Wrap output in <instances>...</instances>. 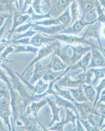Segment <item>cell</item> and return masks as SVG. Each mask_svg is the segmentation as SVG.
<instances>
[{
  "instance_id": "cell-34",
  "label": "cell",
  "mask_w": 105,
  "mask_h": 131,
  "mask_svg": "<svg viewBox=\"0 0 105 131\" xmlns=\"http://www.w3.org/2000/svg\"><path fill=\"white\" fill-rule=\"evenodd\" d=\"M95 7H96L97 21L100 22L102 24H105V10L98 2V0H95Z\"/></svg>"
},
{
  "instance_id": "cell-12",
  "label": "cell",
  "mask_w": 105,
  "mask_h": 131,
  "mask_svg": "<svg viewBox=\"0 0 105 131\" xmlns=\"http://www.w3.org/2000/svg\"><path fill=\"white\" fill-rule=\"evenodd\" d=\"M33 30L42 33L43 34L50 36H56L59 34H63L65 31L64 27L60 24L52 26H43L37 24L33 28Z\"/></svg>"
},
{
  "instance_id": "cell-51",
  "label": "cell",
  "mask_w": 105,
  "mask_h": 131,
  "mask_svg": "<svg viewBox=\"0 0 105 131\" xmlns=\"http://www.w3.org/2000/svg\"><path fill=\"white\" fill-rule=\"evenodd\" d=\"M100 50H101V51H102V52H103V53L105 54V48H104V47H100Z\"/></svg>"
},
{
  "instance_id": "cell-32",
  "label": "cell",
  "mask_w": 105,
  "mask_h": 131,
  "mask_svg": "<svg viewBox=\"0 0 105 131\" xmlns=\"http://www.w3.org/2000/svg\"><path fill=\"white\" fill-rule=\"evenodd\" d=\"M15 51V44L13 43H8L6 47L5 48L3 52H2L0 55V62L4 61L6 62L12 63L13 60H9L7 59V57L10 54L13 53Z\"/></svg>"
},
{
  "instance_id": "cell-38",
  "label": "cell",
  "mask_w": 105,
  "mask_h": 131,
  "mask_svg": "<svg viewBox=\"0 0 105 131\" xmlns=\"http://www.w3.org/2000/svg\"><path fill=\"white\" fill-rule=\"evenodd\" d=\"M65 123L64 119H61L59 121L55 123L54 125L50 127L47 130H54V131H63L65 130Z\"/></svg>"
},
{
  "instance_id": "cell-14",
  "label": "cell",
  "mask_w": 105,
  "mask_h": 131,
  "mask_svg": "<svg viewBox=\"0 0 105 131\" xmlns=\"http://www.w3.org/2000/svg\"><path fill=\"white\" fill-rule=\"evenodd\" d=\"M20 119L23 123V127L25 130L28 131H37L38 129V125H42L38 121L37 117H35L33 115L24 114L22 115L20 117Z\"/></svg>"
},
{
  "instance_id": "cell-37",
  "label": "cell",
  "mask_w": 105,
  "mask_h": 131,
  "mask_svg": "<svg viewBox=\"0 0 105 131\" xmlns=\"http://www.w3.org/2000/svg\"><path fill=\"white\" fill-rule=\"evenodd\" d=\"M12 15H10V16L7 18V20L5 22L4 24L0 28V45L1 43H2V40H3V37L4 36L5 33L6 31L7 28L9 24H12Z\"/></svg>"
},
{
  "instance_id": "cell-50",
  "label": "cell",
  "mask_w": 105,
  "mask_h": 131,
  "mask_svg": "<svg viewBox=\"0 0 105 131\" xmlns=\"http://www.w3.org/2000/svg\"><path fill=\"white\" fill-rule=\"evenodd\" d=\"M104 128H105V119H104V123L102 124V125L101 126V128H100V130H102Z\"/></svg>"
},
{
  "instance_id": "cell-18",
  "label": "cell",
  "mask_w": 105,
  "mask_h": 131,
  "mask_svg": "<svg viewBox=\"0 0 105 131\" xmlns=\"http://www.w3.org/2000/svg\"><path fill=\"white\" fill-rule=\"evenodd\" d=\"M46 104H48V102L45 98H42L38 101L33 100L25 108V113L28 115H33L35 117H37L39 111Z\"/></svg>"
},
{
  "instance_id": "cell-43",
  "label": "cell",
  "mask_w": 105,
  "mask_h": 131,
  "mask_svg": "<svg viewBox=\"0 0 105 131\" xmlns=\"http://www.w3.org/2000/svg\"><path fill=\"white\" fill-rule=\"evenodd\" d=\"M33 2V0H24V5H23V8H22V10L23 12L25 11L27 9H28L30 6L31 5Z\"/></svg>"
},
{
  "instance_id": "cell-47",
  "label": "cell",
  "mask_w": 105,
  "mask_h": 131,
  "mask_svg": "<svg viewBox=\"0 0 105 131\" xmlns=\"http://www.w3.org/2000/svg\"><path fill=\"white\" fill-rule=\"evenodd\" d=\"M101 36H102L103 39H105V24L104 25L101 26Z\"/></svg>"
},
{
  "instance_id": "cell-20",
  "label": "cell",
  "mask_w": 105,
  "mask_h": 131,
  "mask_svg": "<svg viewBox=\"0 0 105 131\" xmlns=\"http://www.w3.org/2000/svg\"><path fill=\"white\" fill-rule=\"evenodd\" d=\"M34 70H33V73L31 75V78H30L29 83L31 85H33L38 81L39 79L43 78V75L45 74L46 72L47 67L46 66H45L44 64H42L41 61L37 62V63L34 64Z\"/></svg>"
},
{
  "instance_id": "cell-28",
  "label": "cell",
  "mask_w": 105,
  "mask_h": 131,
  "mask_svg": "<svg viewBox=\"0 0 105 131\" xmlns=\"http://www.w3.org/2000/svg\"><path fill=\"white\" fill-rule=\"evenodd\" d=\"M39 48L35 47L31 45L23 44H15V51L13 53H22V52H32L37 54Z\"/></svg>"
},
{
  "instance_id": "cell-30",
  "label": "cell",
  "mask_w": 105,
  "mask_h": 131,
  "mask_svg": "<svg viewBox=\"0 0 105 131\" xmlns=\"http://www.w3.org/2000/svg\"><path fill=\"white\" fill-rule=\"evenodd\" d=\"M54 87L56 91L57 95L63 97V98H65V99H67V100H69V101L72 102L73 103L75 102V100L74 99V98H73L72 94H71V92H70V91L68 89H64L63 87H61V86H59L56 83H55Z\"/></svg>"
},
{
  "instance_id": "cell-11",
  "label": "cell",
  "mask_w": 105,
  "mask_h": 131,
  "mask_svg": "<svg viewBox=\"0 0 105 131\" xmlns=\"http://www.w3.org/2000/svg\"><path fill=\"white\" fill-rule=\"evenodd\" d=\"M69 45L70 48L73 51V54H72V55H71V58H70L71 66L76 63L79 60L81 59L85 55V54L90 51L91 49V46H89V45L84 46L82 44L75 45Z\"/></svg>"
},
{
  "instance_id": "cell-23",
  "label": "cell",
  "mask_w": 105,
  "mask_h": 131,
  "mask_svg": "<svg viewBox=\"0 0 105 131\" xmlns=\"http://www.w3.org/2000/svg\"><path fill=\"white\" fill-rule=\"evenodd\" d=\"M71 92V94L74 98L76 102H87L88 100L86 98L84 94V90H83L82 85H80V86L74 88H67ZM89 102V101H88Z\"/></svg>"
},
{
  "instance_id": "cell-40",
  "label": "cell",
  "mask_w": 105,
  "mask_h": 131,
  "mask_svg": "<svg viewBox=\"0 0 105 131\" xmlns=\"http://www.w3.org/2000/svg\"><path fill=\"white\" fill-rule=\"evenodd\" d=\"M35 12L38 15H42V9H43V5H42V0H33L32 4L31 5Z\"/></svg>"
},
{
  "instance_id": "cell-6",
  "label": "cell",
  "mask_w": 105,
  "mask_h": 131,
  "mask_svg": "<svg viewBox=\"0 0 105 131\" xmlns=\"http://www.w3.org/2000/svg\"><path fill=\"white\" fill-rule=\"evenodd\" d=\"M52 37L56 39L57 41H59L62 42L63 43H67L69 45H75L82 44V45H87L91 47H98L95 45H93L92 42L86 39L84 34L82 36L79 37L77 35L59 34L56 35V36H52Z\"/></svg>"
},
{
  "instance_id": "cell-9",
  "label": "cell",
  "mask_w": 105,
  "mask_h": 131,
  "mask_svg": "<svg viewBox=\"0 0 105 131\" xmlns=\"http://www.w3.org/2000/svg\"><path fill=\"white\" fill-rule=\"evenodd\" d=\"M74 104L76 107L79 117L80 118L86 119L90 116L91 115H95L99 116L97 112L96 111V109L93 107V103L87 101L82 102H75Z\"/></svg>"
},
{
  "instance_id": "cell-39",
  "label": "cell",
  "mask_w": 105,
  "mask_h": 131,
  "mask_svg": "<svg viewBox=\"0 0 105 131\" xmlns=\"http://www.w3.org/2000/svg\"><path fill=\"white\" fill-rule=\"evenodd\" d=\"M10 97L8 84L2 80H0V97Z\"/></svg>"
},
{
  "instance_id": "cell-4",
  "label": "cell",
  "mask_w": 105,
  "mask_h": 131,
  "mask_svg": "<svg viewBox=\"0 0 105 131\" xmlns=\"http://www.w3.org/2000/svg\"><path fill=\"white\" fill-rule=\"evenodd\" d=\"M57 44V40L55 41L51 42V43H49L46 44V45H43L41 47H40L38 49V51H37V54H36V56L32 61L28 64V66H27V67L24 69V70L23 71V72L21 74H20V75L23 77L25 73L27 72H28V70L30 68L34 66V64L35 63H37V62L41 61V60L44 59L45 58L47 57L48 56L52 54H53V52H54L55 49H56V47Z\"/></svg>"
},
{
  "instance_id": "cell-31",
  "label": "cell",
  "mask_w": 105,
  "mask_h": 131,
  "mask_svg": "<svg viewBox=\"0 0 105 131\" xmlns=\"http://www.w3.org/2000/svg\"><path fill=\"white\" fill-rule=\"evenodd\" d=\"M91 70L94 74V79L92 85L93 86H96L101 79L105 78V67L95 68H91Z\"/></svg>"
},
{
  "instance_id": "cell-36",
  "label": "cell",
  "mask_w": 105,
  "mask_h": 131,
  "mask_svg": "<svg viewBox=\"0 0 105 131\" xmlns=\"http://www.w3.org/2000/svg\"><path fill=\"white\" fill-rule=\"evenodd\" d=\"M81 123H82L83 126L84 127L85 130L87 131H99V128L98 127H95L91 123L90 121L87 119H84V118L79 117Z\"/></svg>"
},
{
  "instance_id": "cell-46",
  "label": "cell",
  "mask_w": 105,
  "mask_h": 131,
  "mask_svg": "<svg viewBox=\"0 0 105 131\" xmlns=\"http://www.w3.org/2000/svg\"><path fill=\"white\" fill-rule=\"evenodd\" d=\"M7 127H5V125L3 123V120L2 119L1 117H0V131H4V130H7Z\"/></svg>"
},
{
  "instance_id": "cell-41",
  "label": "cell",
  "mask_w": 105,
  "mask_h": 131,
  "mask_svg": "<svg viewBox=\"0 0 105 131\" xmlns=\"http://www.w3.org/2000/svg\"><path fill=\"white\" fill-rule=\"evenodd\" d=\"M2 68V66H1V64H0V80L3 81L5 83H7L8 85H9V84H10V82L9 81L7 73Z\"/></svg>"
},
{
  "instance_id": "cell-13",
  "label": "cell",
  "mask_w": 105,
  "mask_h": 131,
  "mask_svg": "<svg viewBox=\"0 0 105 131\" xmlns=\"http://www.w3.org/2000/svg\"><path fill=\"white\" fill-rule=\"evenodd\" d=\"M102 24L99 21H96L88 26L87 30L84 33L86 39L93 38L96 39L99 44V47H102V42L101 39V28Z\"/></svg>"
},
{
  "instance_id": "cell-22",
  "label": "cell",
  "mask_w": 105,
  "mask_h": 131,
  "mask_svg": "<svg viewBox=\"0 0 105 131\" xmlns=\"http://www.w3.org/2000/svg\"><path fill=\"white\" fill-rule=\"evenodd\" d=\"M91 52L89 51L87 53L85 54V55L82 57L78 61L75 63L73 65L70 66L71 70H77V69H81L83 71H87L88 70V66L91 62Z\"/></svg>"
},
{
  "instance_id": "cell-44",
  "label": "cell",
  "mask_w": 105,
  "mask_h": 131,
  "mask_svg": "<svg viewBox=\"0 0 105 131\" xmlns=\"http://www.w3.org/2000/svg\"><path fill=\"white\" fill-rule=\"evenodd\" d=\"M98 103H105V89L101 92L99 101L97 102V104H98Z\"/></svg>"
},
{
  "instance_id": "cell-19",
  "label": "cell",
  "mask_w": 105,
  "mask_h": 131,
  "mask_svg": "<svg viewBox=\"0 0 105 131\" xmlns=\"http://www.w3.org/2000/svg\"><path fill=\"white\" fill-rule=\"evenodd\" d=\"M59 86L65 88H74L80 86L82 84V82L79 79H73L69 74L65 73V75L59 78L56 82Z\"/></svg>"
},
{
  "instance_id": "cell-26",
  "label": "cell",
  "mask_w": 105,
  "mask_h": 131,
  "mask_svg": "<svg viewBox=\"0 0 105 131\" xmlns=\"http://www.w3.org/2000/svg\"><path fill=\"white\" fill-rule=\"evenodd\" d=\"M54 96L55 100H56V102L57 104H58L59 107H64L65 109L66 108L71 109V110L75 111V112L78 114V111H77L76 110V107L75 105L74 104V103L69 101V100H67V99H65V98H63V97L57 95V94L54 95Z\"/></svg>"
},
{
  "instance_id": "cell-16",
  "label": "cell",
  "mask_w": 105,
  "mask_h": 131,
  "mask_svg": "<svg viewBox=\"0 0 105 131\" xmlns=\"http://www.w3.org/2000/svg\"><path fill=\"white\" fill-rule=\"evenodd\" d=\"M92 23H89V22L86 21L84 18H83L82 16H81L79 19L75 21L71 26L67 28V29H65L63 34L78 35L79 34V33L82 31L83 29L85 27L88 26Z\"/></svg>"
},
{
  "instance_id": "cell-2",
  "label": "cell",
  "mask_w": 105,
  "mask_h": 131,
  "mask_svg": "<svg viewBox=\"0 0 105 131\" xmlns=\"http://www.w3.org/2000/svg\"><path fill=\"white\" fill-rule=\"evenodd\" d=\"M10 92V103L12 109V124L14 129V124L17 120L20 119L22 115L24 114L25 112V106L23 102L22 98L17 91L13 89L11 85H8Z\"/></svg>"
},
{
  "instance_id": "cell-5",
  "label": "cell",
  "mask_w": 105,
  "mask_h": 131,
  "mask_svg": "<svg viewBox=\"0 0 105 131\" xmlns=\"http://www.w3.org/2000/svg\"><path fill=\"white\" fill-rule=\"evenodd\" d=\"M10 97H0V117L8 128L13 130L12 124V109L10 103Z\"/></svg>"
},
{
  "instance_id": "cell-35",
  "label": "cell",
  "mask_w": 105,
  "mask_h": 131,
  "mask_svg": "<svg viewBox=\"0 0 105 131\" xmlns=\"http://www.w3.org/2000/svg\"><path fill=\"white\" fill-rule=\"evenodd\" d=\"M95 87V89L96 91V98H95V100L93 103V107L95 108V106L97 105V103L99 101V97H100V94H101V92L103 91L105 89V78H103L102 79H101L100 81H99V83L96 85V86H94Z\"/></svg>"
},
{
  "instance_id": "cell-1",
  "label": "cell",
  "mask_w": 105,
  "mask_h": 131,
  "mask_svg": "<svg viewBox=\"0 0 105 131\" xmlns=\"http://www.w3.org/2000/svg\"><path fill=\"white\" fill-rule=\"evenodd\" d=\"M1 66L5 72H7L9 77L10 85L19 93L20 96L22 98L25 108L30 103L33 101V94H30L29 92V89L25 83L18 75V73H16L12 70V68H9L7 66L1 63Z\"/></svg>"
},
{
  "instance_id": "cell-8",
  "label": "cell",
  "mask_w": 105,
  "mask_h": 131,
  "mask_svg": "<svg viewBox=\"0 0 105 131\" xmlns=\"http://www.w3.org/2000/svg\"><path fill=\"white\" fill-rule=\"evenodd\" d=\"M91 58L88 69L105 67V54L100 50V47H91Z\"/></svg>"
},
{
  "instance_id": "cell-27",
  "label": "cell",
  "mask_w": 105,
  "mask_h": 131,
  "mask_svg": "<svg viewBox=\"0 0 105 131\" xmlns=\"http://www.w3.org/2000/svg\"><path fill=\"white\" fill-rule=\"evenodd\" d=\"M70 13L71 16V25L81 17L80 16V9L78 2L73 0L69 5Z\"/></svg>"
},
{
  "instance_id": "cell-24",
  "label": "cell",
  "mask_w": 105,
  "mask_h": 131,
  "mask_svg": "<svg viewBox=\"0 0 105 131\" xmlns=\"http://www.w3.org/2000/svg\"><path fill=\"white\" fill-rule=\"evenodd\" d=\"M15 3H16V0H0V13L12 15Z\"/></svg>"
},
{
  "instance_id": "cell-25",
  "label": "cell",
  "mask_w": 105,
  "mask_h": 131,
  "mask_svg": "<svg viewBox=\"0 0 105 131\" xmlns=\"http://www.w3.org/2000/svg\"><path fill=\"white\" fill-rule=\"evenodd\" d=\"M82 85L83 90H84L86 98H87L88 101L93 103V104L97 95L96 91H95L94 86L92 84L87 83H82Z\"/></svg>"
},
{
  "instance_id": "cell-7",
  "label": "cell",
  "mask_w": 105,
  "mask_h": 131,
  "mask_svg": "<svg viewBox=\"0 0 105 131\" xmlns=\"http://www.w3.org/2000/svg\"><path fill=\"white\" fill-rule=\"evenodd\" d=\"M31 16L30 13L26 11H20V10H15L12 14V26L9 30V34L7 40H4L3 39L2 41H8L10 39L11 35L13 34L14 31L18 27L20 26L21 25L28 23L30 21Z\"/></svg>"
},
{
  "instance_id": "cell-29",
  "label": "cell",
  "mask_w": 105,
  "mask_h": 131,
  "mask_svg": "<svg viewBox=\"0 0 105 131\" xmlns=\"http://www.w3.org/2000/svg\"><path fill=\"white\" fill-rule=\"evenodd\" d=\"M61 25L64 27V28L67 29L71 25V16L70 13L69 7L66 9V10L61 15L58 17Z\"/></svg>"
},
{
  "instance_id": "cell-48",
  "label": "cell",
  "mask_w": 105,
  "mask_h": 131,
  "mask_svg": "<svg viewBox=\"0 0 105 131\" xmlns=\"http://www.w3.org/2000/svg\"><path fill=\"white\" fill-rule=\"evenodd\" d=\"M7 45V44L5 43H2V44L0 45V55H1V54L3 52V51L4 50L5 48L6 47Z\"/></svg>"
},
{
  "instance_id": "cell-17",
  "label": "cell",
  "mask_w": 105,
  "mask_h": 131,
  "mask_svg": "<svg viewBox=\"0 0 105 131\" xmlns=\"http://www.w3.org/2000/svg\"><path fill=\"white\" fill-rule=\"evenodd\" d=\"M69 47L70 45L69 44L65 43V45H63L59 43V41H57L56 47L53 53L59 57L65 64L71 66V62H70L71 57L69 56Z\"/></svg>"
},
{
  "instance_id": "cell-52",
  "label": "cell",
  "mask_w": 105,
  "mask_h": 131,
  "mask_svg": "<svg viewBox=\"0 0 105 131\" xmlns=\"http://www.w3.org/2000/svg\"><path fill=\"white\" fill-rule=\"evenodd\" d=\"M43 1H45V2H46V3H48V5H50V0H43Z\"/></svg>"
},
{
  "instance_id": "cell-33",
  "label": "cell",
  "mask_w": 105,
  "mask_h": 131,
  "mask_svg": "<svg viewBox=\"0 0 105 131\" xmlns=\"http://www.w3.org/2000/svg\"><path fill=\"white\" fill-rule=\"evenodd\" d=\"M95 109H96V111L97 112L99 117H101V120L99 121V123H98V127H99V130H100V128L104 122L105 103H98V104H97Z\"/></svg>"
},
{
  "instance_id": "cell-15",
  "label": "cell",
  "mask_w": 105,
  "mask_h": 131,
  "mask_svg": "<svg viewBox=\"0 0 105 131\" xmlns=\"http://www.w3.org/2000/svg\"><path fill=\"white\" fill-rule=\"evenodd\" d=\"M46 98V100H47L48 104L49 105L51 109V112H52V119H51L50 123L49 125V126L50 127L52 125L55 123L61 120L60 117V110H61L62 107H59L58 104H57L55 100L54 96L51 97L50 96H47L45 97Z\"/></svg>"
},
{
  "instance_id": "cell-42",
  "label": "cell",
  "mask_w": 105,
  "mask_h": 131,
  "mask_svg": "<svg viewBox=\"0 0 105 131\" xmlns=\"http://www.w3.org/2000/svg\"><path fill=\"white\" fill-rule=\"evenodd\" d=\"M10 15L7 13H0V28L4 24L5 22L7 20V18L10 16Z\"/></svg>"
},
{
  "instance_id": "cell-3",
  "label": "cell",
  "mask_w": 105,
  "mask_h": 131,
  "mask_svg": "<svg viewBox=\"0 0 105 131\" xmlns=\"http://www.w3.org/2000/svg\"><path fill=\"white\" fill-rule=\"evenodd\" d=\"M78 3L82 15L81 16L89 23L97 21L95 0H76Z\"/></svg>"
},
{
  "instance_id": "cell-10",
  "label": "cell",
  "mask_w": 105,
  "mask_h": 131,
  "mask_svg": "<svg viewBox=\"0 0 105 131\" xmlns=\"http://www.w3.org/2000/svg\"><path fill=\"white\" fill-rule=\"evenodd\" d=\"M73 1V0H55L54 4L46 14L50 18H57L69 7Z\"/></svg>"
},
{
  "instance_id": "cell-21",
  "label": "cell",
  "mask_w": 105,
  "mask_h": 131,
  "mask_svg": "<svg viewBox=\"0 0 105 131\" xmlns=\"http://www.w3.org/2000/svg\"><path fill=\"white\" fill-rule=\"evenodd\" d=\"M46 66H47V68H50L51 70H54L55 72H59V71L66 70L69 66L65 64L59 57L53 53L51 61Z\"/></svg>"
},
{
  "instance_id": "cell-49",
  "label": "cell",
  "mask_w": 105,
  "mask_h": 131,
  "mask_svg": "<svg viewBox=\"0 0 105 131\" xmlns=\"http://www.w3.org/2000/svg\"><path fill=\"white\" fill-rule=\"evenodd\" d=\"M98 2L100 3V4L101 5V6L105 10V0H98Z\"/></svg>"
},
{
  "instance_id": "cell-45",
  "label": "cell",
  "mask_w": 105,
  "mask_h": 131,
  "mask_svg": "<svg viewBox=\"0 0 105 131\" xmlns=\"http://www.w3.org/2000/svg\"><path fill=\"white\" fill-rule=\"evenodd\" d=\"M24 0H16V4H17V7L19 10H22L23 5H24Z\"/></svg>"
}]
</instances>
